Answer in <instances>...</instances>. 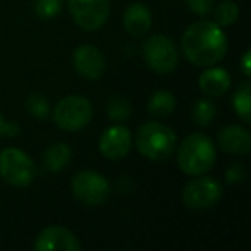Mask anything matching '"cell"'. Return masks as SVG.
Returning a JSON list of instances; mask_svg holds the SVG:
<instances>
[{"label":"cell","mask_w":251,"mask_h":251,"mask_svg":"<svg viewBox=\"0 0 251 251\" xmlns=\"http://www.w3.org/2000/svg\"><path fill=\"white\" fill-rule=\"evenodd\" d=\"M189 11L198 16H208L213 9L215 0H186Z\"/></svg>","instance_id":"cell-24"},{"label":"cell","mask_w":251,"mask_h":251,"mask_svg":"<svg viewBox=\"0 0 251 251\" xmlns=\"http://www.w3.org/2000/svg\"><path fill=\"white\" fill-rule=\"evenodd\" d=\"M73 158V150L66 143H53L43 153V162L50 172H60L69 165Z\"/></svg>","instance_id":"cell-16"},{"label":"cell","mask_w":251,"mask_h":251,"mask_svg":"<svg viewBox=\"0 0 251 251\" xmlns=\"http://www.w3.org/2000/svg\"><path fill=\"white\" fill-rule=\"evenodd\" d=\"M215 145L206 134H189L177 150V165L186 176H203L213 167Z\"/></svg>","instance_id":"cell-3"},{"label":"cell","mask_w":251,"mask_h":251,"mask_svg":"<svg viewBox=\"0 0 251 251\" xmlns=\"http://www.w3.org/2000/svg\"><path fill=\"white\" fill-rule=\"evenodd\" d=\"M182 53L198 67L220 62L227 52V36L215 21L200 19L186 28L181 38Z\"/></svg>","instance_id":"cell-1"},{"label":"cell","mask_w":251,"mask_h":251,"mask_svg":"<svg viewBox=\"0 0 251 251\" xmlns=\"http://www.w3.org/2000/svg\"><path fill=\"white\" fill-rule=\"evenodd\" d=\"M229 184H241L244 181V167L243 165H232L226 174Z\"/></svg>","instance_id":"cell-25"},{"label":"cell","mask_w":251,"mask_h":251,"mask_svg":"<svg viewBox=\"0 0 251 251\" xmlns=\"http://www.w3.org/2000/svg\"><path fill=\"white\" fill-rule=\"evenodd\" d=\"M64 0H35L36 16L42 19H53L62 11Z\"/></svg>","instance_id":"cell-23"},{"label":"cell","mask_w":251,"mask_h":251,"mask_svg":"<svg viewBox=\"0 0 251 251\" xmlns=\"http://www.w3.org/2000/svg\"><path fill=\"white\" fill-rule=\"evenodd\" d=\"M36 167L23 150L14 147L0 151V177L9 186L26 188L35 181Z\"/></svg>","instance_id":"cell-5"},{"label":"cell","mask_w":251,"mask_h":251,"mask_svg":"<svg viewBox=\"0 0 251 251\" xmlns=\"http://www.w3.org/2000/svg\"><path fill=\"white\" fill-rule=\"evenodd\" d=\"M193 122L200 127H206L210 122L215 119L217 107L210 98H200L195 105H193Z\"/></svg>","instance_id":"cell-19"},{"label":"cell","mask_w":251,"mask_h":251,"mask_svg":"<svg viewBox=\"0 0 251 251\" xmlns=\"http://www.w3.org/2000/svg\"><path fill=\"white\" fill-rule=\"evenodd\" d=\"M250 60H251V52H250V50H246V52H244V55H243V59H241V71H243L244 76H250V74H251Z\"/></svg>","instance_id":"cell-27"},{"label":"cell","mask_w":251,"mask_h":251,"mask_svg":"<svg viewBox=\"0 0 251 251\" xmlns=\"http://www.w3.org/2000/svg\"><path fill=\"white\" fill-rule=\"evenodd\" d=\"M138 151L151 162H164L172 157L177 147V136L162 122H147L136 131L134 138Z\"/></svg>","instance_id":"cell-2"},{"label":"cell","mask_w":251,"mask_h":251,"mask_svg":"<svg viewBox=\"0 0 251 251\" xmlns=\"http://www.w3.org/2000/svg\"><path fill=\"white\" fill-rule=\"evenodd\" d=\"M133 147V136L126 126H112L103 131L98 141L100 153L108 160H121L127 157Z\"/></svg>","instance_id":"cell-10"},{"label":"cell","mask_w":251,"mask_h":251,"mask_svg":"<svg viewBox=\"0 0 251 251\" xmlns=\"http://www.w3.org/2000/svg\"><path fill=\"white\" fill-rule=\"evenodd\" d=\"M143 57L151 71L157 74H171L179 64L177 45L165 35H153L145 42Z\"/></svg>","instance_id":"cell-6"},{"label":"cell","mask_w":251,"mask_h":251,"mask_svg":"<svg viewBox=\"0 0 251 251\" xmlns=\"http://www.w3.org/2000/svg\"><path fill=\"white\" fill-rule=\"evenodd\" d=\"M200 90L208 97H222L230 88V76L222 67H212L200 74Z\"/></svg>","instance_id":"cell-15"},{"label":"cell","mask_w":251,"mask_h":251,"mask_svg":"<svg viewBox=\"0 0 251 251\" xmlns=\"http://www.w3.org/2000/svg\"><path fill=\"white\" fill-rule=\"evenodd\" d=\"M19 133V126L12 124V122H7L0 112V136H14V134Z\"/></svg>","instance_id":"cell-26"},{"label":"cell","mask_w":251,"mask_h":251,"mask_svg":"<svg viewBox=\"0 0 251 251\" xmlns=\"http://www.w3.org/2000/svg\"><path fill=\"white\" fill-rule=\"evenodd\" d=\"M219 147L229 155H248L251 148V134L241 126H226L219 131Z\"/></svg>","instance_id":"cell-13"},{"label":"cell","mask_w":251,"mask_h":251,"mask_svg":"<svg viewBox=\"0 0 251 251\" xmlns=\"http://www.w3.org/2000/svg\"><path fill=\"white\" fill-rule=\"evenodd\" d=\"M133 107H131L129 100L124 97H112L107 103V114L112 121L115 122H122L126 119H129Z\"/></svg>","instance_id":"cell-21"},{"label":"cell","mask_w":251,"mask_h":251,"mask_svg":"<svg viewBox=\"0 0 251 251\" xmlns=\"http://www.w3.org/2000/svg\"><path fill=\"white\" fill-rule=\"evenodd\" d=\"M26 108H28V112L33 117L40 119V121H43V119H47L50 115L49 100H47V97H43L40 93L29 95L28 100H26Z\"/></svg>","instance_id":"cell-22"},{"label":"cell","mask_w":251,"mask_h":251,"mask_svg":"<svg viewBox=\"0 0 251 251\" xmlns=\"http://www.w3.org/2000/svg\"><path fill=\"white\" fill-rule=\"evenodd\" d=\"M73 64L76 73L81 77L90 81H97L105 73V57L97 47L93 45H79L73 53Z\"/></svg>","instance_id":"cell-12"},{"label":"cell","mask_w":251,"mask_h":251,"mask_svg":"<svg viewBox=\"0 0 251 251\" xmlns=\"http://www.w3.org/2000/svg\"><path fill=\"white\" fill-rule=\"evenodd\" d=\"M222 198V184L213 177H200L189 181L182 189V201L188 208L201 212L212 208Z\"/></svg>","instance_id":"cell-9"},{"label":"cell","mask_w":251,"mask_h":251,"mask_svg":"<svg viewBox=\"0 0 251 251\" xmlns=\"http://www.w3.org/2000/svg\"><path fill=\"white\" fill-rule=\"evenodd\" d=\"M124 28L134 38L147 35L151 29V12L141 2H134L124 12Z\"/></svg>","instance_id":"cell-14"},{"label":"cell","mask_w":251,"mask_h":251,"mask_svg":"<svg viewBox=\"0 0 251 251\" xmlns=\"http://www.w3.org/2000/svg\"><path fill=\"white\" fill-rule=\"evenodd\" d=\"M239 19V7L234 0H224L215 9V23L220 28L232 26Z\"/></svg>","instance_id":"cell-20"},{"label":"cell","mask_w":251,"mask_h":251,"mask_svg":"<svg viewBox=\"0 0 251 251\" xmlns=\"http://www.w3.org/2000/svg\"><path fill=\"white\" fill-rule=\"evenodd\" d=\"M232 107L243 122H251V91L250 83H243L232 97Z\"/></svg>","instance_id":"cell-18"},{"label":"cell","mask_w":251,"mask_h":251,"mask_svg":"<svg viewBox=\"0 0 251 251\" xmlns=\"http://www.w3.org/2000/svg\"><path fill=\"white\" fill-rule=\"evenodd\" d=\"M74 23L84 31H97L107 23L110 0H67Z\"/></svg>","instance_id":"cell-8"},{"label":"cell","mask_w":251,"mask_h":251,"mask_svg":"<svg viewBox=\"0 0 251 251\" xmlns=\"http://www.w3.org/2000/svg\"><path fill=\"white\" fill-rule=\"evenodd\" d=\"M176 110V97L167 90L155 91L148 100V112L157 117H167Z\"/></svg>","instance_id":"cell-17"},{"label":"cell","mask_w":251,"mask_h":251,"mask_svg":"<svg viewBox=\"0 0 251 251\" xmlns=\"http://www.w3.org/2000/svg\"><path fill=\"white\" fill-rule=\"evenodd\" d=\"M53 121L60 129L76 133L86 127L88 122L93 117V107L90 100L81 95H69L59 100L52 112Z\"/></svg>","instance_id":"cell-4"},{"label":"cell","mask_w":251,"mask_h":251,"mask_svg":"<svg viewBox=\"0 0 251 251\" xmlns=\"http://www.w3.org/2000/svg\"><path fill=\"white\" fill-rule=\"evenodd\" d=\"M71 189L76 200L90 206L103 205L110 196V184L95 171H81L71 181Z\"/></svg>","instance_id":"cell-7"},{"label":"cell","mask_w":251,"mask_h":251,"mask_svg":"<svg viewBox=\"0 0 251 251\" xmlns=\"http://www.w3.org/2000/svg\"><path fill=\"white\" fill-rule=\"evenodd\" d=\"M36 251H79L81 243L69 229L62 226H49L36 236Z\"/></svg>","instance_id":"cell-11"}]
</instances>
